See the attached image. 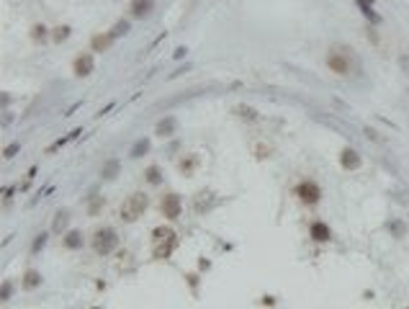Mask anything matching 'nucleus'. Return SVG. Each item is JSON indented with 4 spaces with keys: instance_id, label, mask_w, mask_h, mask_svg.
Instances as JSON below:
<instances>
[{
    "instance_id": "14",
    "label": "nucleus",
    "mask_w": 409,
    "mask_h": 309,
    "mask_svg": "<svg viewBox=\"0 0 409 309\" xmlns=\"http://www.w3.org/2000/svg\"><path fill=\"white\" fill-rule=\"evenodd\" d=\"M39 284H41V273H39V271H34V268H31V271H26V273H23V281H21V286H23L26 291L36 289Z\"/></svg>"
},
{
    "instance_id": "6",
    "label": "nucleus",
    "mask_w": 409,
    "mask_h": 309,
    "mask_svg": "<svg viewBox=\"0 0 409 309\" xmlns=\"http://www.w3.org/2000/svg\"><path fill=\"white\" fill-rule=\"evenodd\" d=\"M296 196L304 201V204H319V198H322V188L316 185L314 180H301L299 183V188H296Z\"/></svg>"
},
{
    "instance_id": "17",
    "label": "nucleus",
    "mask_w": 409,
    "mask_h": 309,
    "mask_svg": "<svg viewBox=\"0 0 409 309\" xmlns=\"http://www.w3.org/2000/svg\"><path fill=\"white\" fill-rule=\"evenodd\" d=\"M355 3H358V8L363 10V15H366V18H371L373 23H381V15H378V13H373L371 3H366V0H355Z\"/></svg>"
},
{
    "instance_id": "20",
    "label": "nucleus",
    "mask_w": 409,
    "mask_h": 309,
    "mask_svg": "<svg viewBox=\"0 0 409 309\" xmlns=\"http://www.w3.org/2000/svg\"><path fill=\"white\" fill-rule=\"evenodd\" d=\"M144 175H147V183H149V185H157V183L162 180V175H160V167H157V165H149Z\"/></svg>"
},
{
    "instance_id": "3",
    "label": "nucleus",
    "mask_w": 409,
    "mask_h": 309,
    "mask_svg": "<svg viewBox=\"0 0 409 309\" xmlns=\"http://www.w3.org/2000/svg\"><path fill=\"white\" fill-rule=\"evenodd\" d=\"M147 206H149V198L144 196V193H131V196H126V201L121 204V209H118V216L124 222H136L139 216L147 211Z\"/></svg>"
},
{
    "instance_id": "25",
    "label": "nucleus",
    "mask_w": 409,
    "mask_h": 309,
    "mask_svg": "<svg viewBox=\"0 0 409 309\" xmlns=\"http://www.w3.org/2000/svg\"><path fill=\"white\" fill-rule=\"evenodd\" d=\"M237 111H239V116H245V119H257V111H255V108H250V106H239L237 108Z\"/></svg>"
},
{
    "instance_id": "8",
    "label": "nucleus",
    "mask_w": 409,
    "mask_h": 309,
    "mask_svg": "<svg viewBox=\"0 0 409 309\" xmlns=\"http://www.w3.org/2000/svg\"><path fill=\"white\" fill-rule=\"evenodd\" d=\"M93 70H96L93 54H80L78 59H75V75H78V77H88Z\"/></svg>"
},
{
    "instance_id": "15",
    "label": "nucleus",
    "mask_w": 409,
    "mask_h": 309,
    "mask_svg": "<svg viewBox=\"0 0 409 309\" xmlns=\"http://www.w3.org/2000/svg\"><path fill=\"white\" fill-rule=\"evenodd\" d=\"M118 170H121V162L118 160H108L103 165V170H101V175L105 178V180H113L116 175H118Z\"/></svg>"
},
{
    "instance_id": "24",
    "label": "nucleus",
    "mask_w": 409,
    "mask_h": 309,
    "mask_svg": "<svg viewBox=\"0 0 409 309\" xmlns=\"http://www.w3.org/2000/svg\"><path fill=\"white\" fill-rule=\"evenodd\" d=\"M103 206H105V201H103L101 196H96L93 201H90V206H88V214H90V216H96V214H98Z\"/></svg>"
},
{
    "instance_id": "18",
    "label": "nucleus",
    "mask_w": 409,
    "mask_h": 309,
    "mask_svg": "<svg viewBox=\"0 0 409 309\" xmlns=\"http://www.w3.org/2000/svg\"><path fill=\"white\" fill-rule=\"evenodd\" d=\"M67 222H70V214H67L65 209H62V211H57V214H54V224H52V229H54V232H62V229L67 227Z\"/></svg>"
},
{
    "instance_id": "9",
    "label": "nucleus",
    "mask_w": 409,
    "mask_h": 309,
    "mask_svg": "<svg viewBox=\"0 0 409 309\" xmlns=\"http://www.w3.org/2000/svg\"><path fill=\"white\" fill-rule=\"evenodd\" d=\"M309 237H311L314 242H329V240H332V229H329L324 222H314V224L309 227Z\"/></svg>"
},
{
    "instance_id": "23",
    "label": "nucleus",
    "mask_w": 409,
    "mask_h": 309,
    "mask_svg": "<svg viewBox=\"0 0 409 309\" xmlns=\"http://www.w3.org/2000/svg\"><path fill=\"white\" fill-rule=\"evenodd\" d=\"M70 34H72V28H70V26H57L52 36H54V41H65Z\"/></svg>"
},
{
    "instance_id": "12",
    "label": "nucleus",
    "mask_w": 409,
    "mask_h": 309,
    "mask_svg": "<svg viewBox=\"0 0 409 309\" xmlns=\"http://www.w3.org/2000/svg\"><path fill=\"white\" fill-rule=\"evenodd\" d=\"M111 44H113V36H111V34H96L93 39H90V46H93V52H105Z\"/></svg>"
},
{
    "instance_id": "4",
    "label": "nucleus",
    "mask_w": 409,
    "mask_h": 309,
    "mask_svg": "<svg viewBox=\"0 0 409 309\" xmlns=\"http://www.w3.org/2000/svg\"><path fill=\"white\" fill-rule=\"evenodd\" d=\"M116 247H118V235H116V229L103 227V229H98L96 235H93V250H96L98 255H111Z\"/></svg>"
},
{
    "instance_id": "13",
    "label": "nucleus",
    "mask_w": 409,
    "mask_h": 309,
    "mask_svg": "<svg viewBox=\"0 0 409 309\" xmlns=\"http://www.w3.org/2000/svg\"><path fill=\"white\" fill-rule=\"evenodd\" d=\"M65 247H67V250H78V247H83V232H78V229H72V232H67V235H65Z\"/></svg>"
},
{
    "instance_id": "10",
    "label": "nucleus",
    "mask_w": 409,
    "mask_h": 309,
    "mask_svg": "<svg viewBox=\"0 0 409 309\" xmlns=\"http://www.w3.org/2000/svg\"><path fill=\"white\" fill-rule=\"evenodd\" d=\"M155 8V0H131V15L134 18H144V15H149Z\"/></svg>"
},
{
    "instance_id": "28",
    "label": "nucleus",
    "mask_w": 409,
    "mask_h": 309,
    "mask_svg": "<svg viewBox=\"0 0 409 309\" xmlns=\"http://www.w3.org/2000/svg\"><path fill=\"white\" fill-rule=\"evenodd\" d=\"M31 36H34V39H39V41H41V39H44V36H47V26H41V23H36V26H34V28H31Z\"/></svg>"
},
{
    "instance_id": "21",
    "label": "nucleus",
    "mask_w": 409,
    "mask_h": 309,
    "mask_svg": "<svg viewBox=\"0 0 409 309\" xmlns=\"http://www.w3.org/2000/svg\"><path fill=\"white\" fill-rule=\"evenodd\" d=\"M389 232H391L394 237H404L407 227H404V222H402V219H391V222H389Z\"/></svg>"
},
{
    "instance_id": "26",
    "label": "nucleus",
    "mask_w": 409,
    "mask_h": 309,
    "mask_svg": "<svg viewBox=\"0 0 409 309\" xmlns=\"http://www.w3.org/2000/svg\"><path fill=\"white\" fill-rule=\"evenodd\" d=\"M18 150H21V145H18V142H13V145H8V147H5V152H3V157H5V160H10V157H16V152H18Z\"/></svg>"
},
{
    "instance_id": "16",
    "label": "nucleus",
    "mask_w": 409,
    "mask_h": 309,
    "mask_svg": "<svg viewBox=\"0 0 409 309\" xmlns=\"http://www.w3.org/2000/svg\"><path fill=\"white\" fill-rule=\"evenodd\" d=\"M196 165H199V157H196V154H191V157L188 160H180V165H178V170H180V173H183V175H193V170H196Z\"/></svg>"
},
{
    "instance_id": "22",
    "label": "nucleus",
    "mask_w": 409,
    "mask_h": 309,
    "mask_svg": "<svg viewBox=\"0 0 409 309\" xmlns=\"http://www.w3.org/2000/svg\"><path fill=\"white\" fill-rule=\"evenodd\" d=\"M144 152H149V139H139V142L131 147V157H142Z\"/></svg>"
},
{
    "instance_id": "27",
    "label": "nucleus",
    "mask_w": 409,
    "mask_h": 309,
    "mask_svg": "<svg viewBox=\"0 0 409 309\" xmlns=\"http://www.w3.org/2000/svg\"><path fill=\"white\" fill-rule=\"evenodd\" d=\"M44 245H47V232H41V235H39V237L34 240V245H31V250H34V253H39V250H41V247H44Z\"/></svg>"
},
{
    "instance_id": "19",
    "label": "nucleus",
    "mask_w": 409,
    "mask_h": 309,
    "mask_svg": "<svg viewBox=\"0 0 409 309\" xmlns=\"http://www.w3.org/2000/svg\"><path fill=\"white\" fill-rule=\"evenodd\" d=\"M108 34H111L113 39H118V36L129 34V21H116V23H113V28L108 31Z\"/></svg>"
},
{
    "instance_id": "2",
    "label": "nucleus",
    "mask_w": 409,
    "mask_h": 309,
    "mask_svg": "<svg viewBox=\"0 0 409 309\" xmlns=\"http://www.w3.org/2000/svg\"><path fill=\"white\" fill-rule=\"evenodd\" d=\"M175 247H178V235L170 227H157L152 232V255L155 258H160V260L170 258Z\"/></svg>"
},
{
    "instance_id": "1",
    "label": "nucleus",
    "mask_w": 409,
    "mask_h": 309,
    "mask_svg": "<svg viewBox=\"0 0 409 309\" xmlns=\"http://www.w3.org/2000/svg\"><path fill=\"white\" fill-rule=\"evenodd\" d=\"M327 67L335 75H350L358 67V59L353 49H347V46H332L327 52Z\"/></svg>"
},
{
    "instance_id": "7",
    "label": "nucleus",
    "mask_w": 409,
    "mask_h": 309,
    "mask_svg": "<svg viewBox=\"0 0 409 309\" xmlns=\"http://www.w3.org/2000/svg\"><path fill=\"white\" fill-rule=\"evenodd\" d=\"M340 165H342L345 170H358V167L363 165V157L358 154V150L345 147V150L340 152Z\"/></svg>"
},
{
    "instance_id": "5",
    "label": "nucleus",
    "mask_w": 409,
    "mask_h": 309,
    "mask_svg": "<svg viewBox=\"0 0 409 309\" xmlns=\"http://www.w3.org/2000/svg\"><path fill=\"white\" fill-rule=\"evenodd\" d=\"M180 209H183V201H180L178 193H165L162 201H160V214L165 219H178L180 216Z\"/></svg>"
},
{
    "instance_id": "11",
    "label": "nucleus",
    "mask_w": 409,
    "mask_h": 309,
    "mask_svg": "<svg viewBox=\"0 0 409 309\" xmlns=\"http://www.w3.org/2000/svg\"><path fill=\"white\" fill-rule=\"evenodd\" d=\"M175 129H178V121L173 119V116H165L160 124H157V137H173L175 134Z\"/></svg>"
},
{
    "instance_id": "29",
    "label": "nucleus",
    "mask_w": 409,
    "mask_h": 309,
    "mask_svg": "<svg viewBox=\"0 0 409 309\" xmlns=\"http://www.w3.org/2000/svg\"><path fill=\"white\" fill-rule=\"evenodd\" d=\"M10 297V284H3V299Z\"/></svg>"
}]
</instances>
